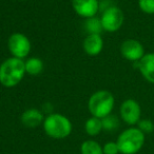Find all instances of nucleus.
<instances>
[{
	"label": "nucleus",
	"mask_w": 154,
	"mask_h": 154,
	"mask_svg": "<svg viewBox=\"0 0 154 154\" xmlns=\"http://www.w3.org/2000/svg\"><path fill=\"white\" fill-rule=\"evenodd\" d=\"M85 131L89 136H97L103 131L101 119L94 117V116L88 118L86 124H85Z\"/></svg>",
	"instance_id": "nucleus-14"
},
{
	"label": "nucleus",
	"mask_w": 154,
	"mask_h": 154,
	"mask_svg": "<svg viewBox=\"0 0 154 154\" xmlns=\"http://www.w3.org/2000/svg\"><path fill=\"white\" fill-rule=\"evenodd\" d=\"M80 153L82 154H103V146L96 140L88 139L84 141L80 146Z\"/></svg>",
	"instance_id": "nucleus-15"
},
{
	"label": "nucleus",
	"mask_w": 154,
	"mask_h": 154,
	"mask_svg": "<svg viewBox=\"0 0 154 154\" xmlns=\"http://www.w3.org/2000/svg\"><path fill=\"white\" fill-rule=\"evenodd\" d=\"M42 126L45 134L53 139L66 138L72 132L71 120L59 113L49 114L45 117Z\"/></svg>",
	"instance_id": "nucleus-3"
},
{
	"label": "nucleus",
	"mask_w": 154,
	"mask_h": 154,
	"mask_svg": "<svg viewBox=\"0 0 154 154\" xmlns=\"http://www.w3.org/2000/svg\"><path fill=\"white\" fill-rule=\"evenodd\" d=\"M146 135L137 127H130L124 130L116 140L122 154H136L145 145Z\"/></svg>",
	"instance_id": "nucleus-4"
},
{
	"label": "nucleus",
	"mask_w": 154,
	"mask_h": 154,
	"mask_svg": "<svg viewBox=\"0 0 154 154\" xmlns=\"http://www.w3.org/2000/svg\"><path fill=\"white\" fill-rule=\"evenodd\" d=\"M8 48L12 57L22 59L26 58L31 52V41L28 37L22 33H14L9 37L8 40Z\"/></svg>",
	"instance_id": "nucleus-6"
},
{
	"label": "nucleus",
	"mask_w": 154,
	"mask_h": 154,
	"mask_svg": "<svg viewBox=\"0 0 154 154\" xmlns=\"http://www.w3.org/2000/svg\"><path fill=\"white\" fill-rule=\"evenodd\" d=\"M84 51L90 56H97L103 49V40L101 35L89 34L86 36L82 42Z\"/></svg>",
	"instance_id": "nucleus-11"
},
{
	"label": "nucleus",
	"mask_w": 154,
	"mask_h": 154,
	"mask_svg": "<svg viewBox=\"0 0 154 154\" xmlns=\"http://www.w3.org/2000/svg\"><path fill=\"white\" fill-rule=\"evenodd\" d=\"M19 1H26V0H19Z\"/></svg>",
	"instance_id": "nucleus-21"
},
{
	"label": "nucleus",
	"mask_w": 154,
	"mask_h": 154,
	"mask_svg": "<svg viewBox=\"0 0 154 154\" xmlns=\"http://www.w3.org/2000/svg\"><path fill=\"white\" fill-rule=\"evenodd\" d=\"M101 124H103V130L111 132L119 127V119L117 118V116L110 114V115L101 118Z\"/></svg>",
	"instance_id": "nucleus-17"
},
{
	"label": "nucleus",
	"mask_w": 154,
	"mask_h": 154,
	"mask_svg": "<svg viewBox=\"0 0 154 154\" xmlns=\"http://www.w3.org/2000/svg\"><path fill=\"white\" fill-rule=\"evenodd\" d=\"M124 12L115 5H111V7L105 9V11L100 16V21L103 31L109 33H114L119 30L124 24Z\"/></svg>",
	"instance_id": "nucleus-5"
},
{
	"label": "nucleus",
	"mask_w": 154,
	"mask_h": 154,
	"mask_svg": "<svg viewBox=\"0 0 154 154\" xmlns=\"http://www.w3.org/2000/svg\"><path fill=\"white\" fill-rule=\"evenodd\" d=\"M85 30L87 31V33L89 34H98L100 35V33L103 31V26H101V21L100 18L95 17H91L86 19L85 22Z\"/></svg>",
	"instance_id": "nucleus-16"
},
{
	"label": "nucleus",
	"mask_w": 154,
	"mask_h": 154,
	"mask_svg": "<svg viewBox=\"0 0 154 154\" xmlns=\"http://www.w3.org/2000/svg\"><path fill=\"white\" fill-rule=\"evenodd\" d=\"M137 128L143 134H150L154 131V124L151 119H140L137 124Z\"/></svg>",
	"instance_id": "nucleus-19"
},
{
	"label": "nucleus",
	"mask_w": 154,
	"mask_h": 154,
	"mask_svg": "<svg viewBox=\"0 0 154 154\" xmlns=\"http://www.w3.org/2000/svg\"><path fill=\"white\" fill-rule=\"evenodd\" d=\"M138 8L148 15L154 14V0H138Z\"/></svg>",
	"instance_id": "nucleus-18"
},
{
	"label": "nucleus",
	"mask_w": 154,
	"mask_h": 154,
	"mask_svg": "<svg viewBox=\"0 0 154 154\" xmlns=\"http://www.w3.org/2000/svg\"><path fill=\"white\" fill-rule=\"evenodd\" d=\"M20 119H21L22 125L26 128H37L41 124H43L45 116L40 110L36 108H30L21 114Z\"/></svg>",
	"instance_id": "nucleus-12"
},
{
	"label": "nucleus",
	"mask_w": 154,
	"mask_h": 154,
	"mask_svg": "<svg viewBox=\"0 0 154 154\" xmlns=\"http://www.w3.org/2000/svg\"><path fill=\"white\" fill-rule=\"evenodd\" d=\"M119 114L122 119L129 126H135L141 119V108L135 99H126L120 105Z\"/></svg>",
	"instance_id": "nucleus-7"
},
{
	"label": "nucleus",
	"mask_w": 154,
	"mask_h": 154,
	"mask_svg": "<svg viewBox=\"0 0 154 154\" xmlns=\"http://www.w3.org/2000/svg\"><path fill=\"white\" fill-rule=\"evenodd\" d=\"M72 8L78 16L88 19L96 16L100 3L99 0H72Z\"/></svg>",
	"instance_id": "nucleus-9"
},
{
	"label": "nucleus",
	"mask_w": 154,
	"mask_h": 154,
	"mask_svg": "<svg viewBox=\"0 0 154 154\" xmlns=\"http://www.w3.org/2000/svg\"><path fill=\"white\" fill-rule=\"evenodd\" d=\"M26 73L32 76H38L43 71V62L38 57H31L24 61Z\"/></svg>",
	"instance_id": "nucleus-13"
},
{
	"label": "nucleus",
	"mask_w": 154,
	"mask_h": 154,
	"mask_svg": "<svg viewBox=\"0 0 154 154\" xmlns=\"http://www.w3.org/2000/svg\"><path fill=\"white\" fill-rule=\"evenodd\" d=\"M120 53L125 59L131 62H138L145 55V49L140 41L136 39H126L120 45Z\"/></svg>",
	"instance_id": "nucleus-8"
},
{
	"label": "nucleus",
	"mask_w": 154,
	"mask_h": 154,
	"mask_svg": "<svg viewBox=\"0 0 154 154\" xmlns=\"http://www.w3.org/2000/svg\"><path fill=\"white\" fill-rule=\"evenodd\" d=\"M115 98L108 90H99L90 96L88 101V109L91 115L97 118H103L112 114Z\"/></svg>",
	"instance_id": "nucleus-2"
},
{
	"label": "nucleus",
	"mask_w": 154,
	"mask_h": 154,
	"mask_svg": "<svg viewBox=\"0 0 154 154\" xmlns=\"http://www.w3.org/2000/svg\"><path fill=\"white\" fill-rule=\"evenodd\" d=\"M24 61L15 57L5 59L0 64V84L5 88L16 87L26 75Z\"/></svg>",
	"instance_id": "nucleus-1"
},
{
	"label": "nucleus",
	"mask_w": 154,
	"mask_h": 154,
	"mask_svg": "<svg viewBox=\"0 0 154 154\" xmlns=\"http://www.w3.org/2000/svg\"><path fill=\"white\" fill-rule=\"evenodd\" d=\"M141 76L150 84H154V53H147L138 62H135Z\"/></svg>",
	"instance_id": "nucleus-10"
},
{
	"label": "nucleus",
	"mask_w": 154,
	"mask_h": 154,
	"mask_svg": "<svg viewBox=\"0 0 154 154\" xmlns=\"http://www.w3.org/2000/svg\"><path fill=\"white\" fill-rule=\"evenodd\" d=\"M103 154H119V149L116 141H108L103 146Z\"/></svg>",
	"instance_id": "nucleus-20"
}]
</instances>
